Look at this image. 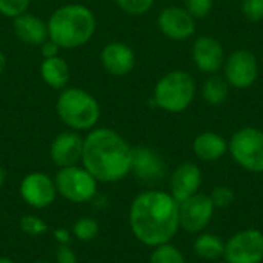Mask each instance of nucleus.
<instances>
[{"label": "nucleus", "mask_w": 263, "mask_h": 263, "mask_svg": "<svg viewBox=\"0 0 263 263\" xmlns=\"http://www.w3.org/2000/svg\"><path fill=\"white\" fill-rule=\"evenodd\" d=\"M129 228L146 247L170 243L180 228L179 203L165 191L140 193L129 208Z\"/></svg>", "instance_id": "obj_1"}, {"label": "nucleus", "mask_w": 263, "mask_h": 263, "mask_svg": "<svg viewBox=\"0 0 263 263\" xmlns=\"http://www.w3.org/2000/svg\"><path fill=\"white\" fill-rule=\"evenodd\" d=\"M80 163L99 183H114L131 173L133 146L111 128H94L83 139Z\"/></svg>", "instance_id": "obj_2"}, {"label": "nucleus", "mask_w": 263, "mask_h": 263, "mask_svg": "<svg viewBox=\"0 0 263 263\" xmlns=\"http://www.w3.org/2000/svg\"><path fill=\"white\" fill-rule=\"evenodd\" d=\"M49 39L60 49H77L96 34L97 18L91 8L82 3H66L54 9L46 20Z\"/></svg>", "instance_id": "obj_3"}, {"label": "nucleus", "mask_w": 263, "mask_h": 263, "mask_svg": "<svg viewBox=\"0 0 263 263\" xmlns=\"http://www.w3.org/2000/svg\"><path fill=\"white\" fill-rule=\"evenodd\" d=\"M55 112L60 122L72 131H91L100 120L99 100L83 88L66 86L59 91L55 100Z\"/></svg>", "instance_id": "obj_4"}, {"label": "nucleus", "mask_w": 263, "mask_h": 263, "mask_svg": "<svg viewBox=\"0 0 263 263\" xmlns=\"http://www.w3.org/2000/svg\"><path fill=\"white\" fill-rule=\"evenodd\" d=\"M196 91L194 77L188 71L174 69L159 79L153 91V102L162 111L179 114L191 106Z\"/></svg>", "instance_id": "obj_5"}, {"label": "nucleus", "mask_w": 263, "mask_h": 263, "mask_svg": "<svg viewBox=\"0 0 263 263\" xmlns=\"http://www.w3.org/2000/svg\"><path fill=\"white\" fill-rule=\"evenodd\" d=\"M54 182L57 194L74 203H86L97 196L99 182L82 165L59 168Z\"/></svg>", "instance_id": "obj_6"}, {"label": "nucleus", "mask_w": 263, "mask_h": 263, "mask_svg": "<svg viewBox=\"0 0 263 263\" xmlns=\"http://www.w3.org/2000/svg\"><path fill=\"white\" fill-rule=\"evenodd\" d=\"M228 151L234 162L251 173H263V131L245 126L236 131L230 142Z\"/></svg>", "instance_id": "obj_7"}, {"label": "nucleus", "mask_w": 263, "mask_h": 263, "mask_svg": "<svg viewBox=\"0 0 263 263\" xmlns=\"http://www.w3.org/2000/svg\"><path fill=\"white\" fill-rule=\"evenodd\" d=\"M223 257L227 263H262L263 233L250 228L234 234L225 243Z\"/></svg>", "instance_id": "obj_8"}, {"label": "nucleus", "mask_w": 263, "mask_h": 263, "mask_svg": "<svg viewBox=\"0 0 263 263\" xmlns=\"http://www.w3.org/2000/svg\"><path fill=\"white\" fill-rule=\"evenodd\" d=\"M225 79L230 86L237 89L251 88L259 77L257 57L248 49H236L225 59L223 63Z\"/></svg>", "instance_id": "obj_9"}, {"label": "nucleus", "mask_w": 263, "mask_h": 263, "mask_svg": "<svg viewBox=\"0 0 263 263\" xmlns=\"http://www.w3.org/2000/svg\"><path fill=\"white\" fill-rule=\"evenodd\" d=\"M20 197L26 205L35 210H43L52 205L57 196L55 182L46 173L34 171L26 174L18 186Z\"/></svg>", "instance_id": "obj_10"}, {"label": "nucleus", "mask_w": 263, "mask_h": 263, "mask_svg": "<svg viewBox=\"0 0 263 263\" xmlns=\"http://www.w3.org/2000/svg\"><path fill=\"white\" fill-rule=\"evenodd\" d=\"M214 205L206 194H194L179 202V225L186 233H200L213 219Z\"/></svg>", "instance_id": "obj_11"}, {"label": "nucleus", "mask_w": 263, "mask_h": 263, "mask_svg": "<svg viewBox=\"0 0 263 263\" xmlns=\"http://www.w3.org/2000/svg\"><path fill=\"white\" fill-rule=\"evenodd\" d=\"M160 32L173 42H186L196 34V18L183 6H166L157 17Z\"/></svg>", "instance_id": "obj_12"}, {"label": "nucleus", "mask_w": 263, "mask_h": 263, "mask_svg": "<svg viewBox=\"0 0 263 263\" xmlns=\"http://www.w3.org/2000/svg\"><path fill=\"white\" fill-rule=\"evenodd\" d=\"M191 57L197 69L203 74H216L223 68L225 63V49L222 43L213 35H200L194 40Z\"/></svg>", "instance_id": "obj_13"}, {"label": "nucleus", "mask_w": 263, "mask_h": 263, "mask_svg": "<svg viewBox=\"0 0 263 263\" xmlns=\"http://www.w3.org/2000/svg\"><path fill=\"white\" fill-rule=\"evenodd\" d=\"M83 136L68 129L57 134L49 145V157L59 168L79 165L83 154Z\"/></svg>", "instance_id": "obj_14"}, {"label": "nucleus", "mask_w": 263, "mask_h": 263, "mask_svg": "<svg viewBox=\"0 0 263 263\" xmlns=\"http://www.w3.org/2000/svg\"><path fill=\"white\" fill-rule=\"evenodd\" d=\"M103 69L112 77H125L136 66V54L133 48L123 42H109L100 51Z\"/></svg>", "instance_id": "obj_15"}, {"label": "nucleus", "mask_w": 263, "mask_h": 263, "mask_svg": "<svg viewBox=\"0 0 263 263\" xmlns=\"http://www.w3.org/2000/svg\"><path fill=\"white\" fill-rule=\"evenodd\" d=\"M131 173L143 182H157L165 174V162L162 156L148 146L133 148Z\"/></svg>", "instance_id": "obj_16"}, {"label": "nucleus", "mask_w": 263, "mask_h": 263, "mask_svg": "<svg viewBox=\"0 0 263 263\" xmlns=\"http://www.w3.org/2000/svg\"><path fill=\"white\" fill-rule=\"evenodd\" d=\"M202 183V173L196 163L185 162L179 165L170 180L171 196L179 203L194 194H197Z\"/></svg>", "instance_id": "obj_17"}, {"label": "nucleus", "mask_w": 263, "mask_h": 263, "mask_svg": "<svg viewBox=\"0 0 263 263\" xmlns=\"http://www.w3.org/2000/svg\"><path fill=\"white\" fill-rule=\"evenodd\" d=\"M12 31L20 42L32 46H40L49 39L48 23L42 17L28 11L12 18Z\"/></svg>", "instance_id": "obj_18"}, {"label": "nucleus", "mask_w": 263, "mask_h": 263, "mask_svg": "<svg viewBox=\"0 0 263 263\" xmlns=\"http://www.w3.org/2000/svg\"><path fill=\"white\" fill-rule=\"evenodd\" d=\"M194 154L205 162H214L222 159L228 151V142L217 133L206 131L199 134L193 142Z\"/></svg>", "instance_id": "obj_19"}, {"label": "nucleus", "mask_w": 263, "mask_h": 263, "mask_svg": "<svg viewBox=\"0 0 263 263\" xmlns=\"http://www.w3.org/2000/svg\"><path fill=\"white\" fill-rule=\"evenodd\" d=\"M40 76L42 80L52 89L62 91L68 86L71 79L69 65L60 55L43 59L40 63Z\"/></svg>", "instance_id": "obj_20"}, {"label": "nucleus", "mask_w": 263, "mask_h": 263, "mask_svg": "<svg viewBox=\"0 0 263 263\" xmlns=\"http://www.w3.org/2000/svg\"><path fill=\"white\" fill-rule=\"evenodd\" d=\"M230 96V83L227 82L225 77L219 76H210L202 86V97L206 103L217 106L227 102Z\"/></svg>", "instance_id": "obj_21"}, {"label": "nucleus", "mask_w": 263, "mask_h": 263, "mask_svg": "<svg viewBox=\"0 0 263 263\" xmlns=\"http://www.w3.org/2000/svg\"><path fill=\"white\" fill-rule=\"evenodd\" d=\"M225 243L219 236L202 234L194 242V253L205 260H217L223 256Z\"/></svg>", "instance_id": "obj_22"}, {"label": "nucleus", "mask_w": 263, "mask_h": 263, "mask_svg": "<svg viewBox=\"0 0 263 263\" xmlns=\"http://www.w3.org/2000/svg\"><path fill=\"white\" fill-rule=\"evenodd\" d=\"M149 263H185L183 254L171 243H163L154 248Z\"/></svg>", "instance_id": "obj_23"}, {"label": "nucleus", "mask_w": 263, "mask_h": 263, "mask_svg": "<svg viewBox=\"0 0 263 263\" xmlns=\"http://www.w3.org/2000/svg\"><path fill=\"white\" fill-rule=\"evenodd\" d=\"M99 222L92 217H82L72 225V234L82 242H91L99 234Z\"/></svg>", "instance_id": "obj_24"}, {"label": "nucleus", "mask_w": 263, "mask_h": 263, "mask_svg": "<svg viewBox=\"0 0 263 263\" xmlns=\"http://www.w3.org/2000/svg\"><path fill=\"white\" fill-rule=\"evenodd\" d=\"M116 5L128 15H145L154 6V0H116Z\"/></svg>", "instance_id": "obj_25"}, {"label": "nucleus", "mask_w": 263, "mask_h": 263, "mask_svg": "<svg viewBox=\"0 0 263 263\" xmlns=\"http://www.w3.org/2000/svg\"><path fill=\"white\" fill-rule=\"evenodd\" d=\"M20 230L28 236H42L48 231V225L37 216L28 214L20 219Z\"/></svg>", "instance_id": "obj_26"}, {"label": "nucleus", "mask_w": 263, "mask_h": 263, "mask_svg": "<svg viewBox=\"0 0 263 263\" xmlns=\"http://www.w3.org/2000/svg\"><path fill=\"white\" fill-rule=\"evenodd\" d=\"M214 0H183V8L194 18H205L213 11Z\"/></svg>", "instance_id": "obj_27"}, {"label": "nucleus", "mask_w": 263, "mask_h": 263, "mask_svg": "<svg viewBox=\"0 0 263 263\" xmlns=\"http://www.w3.org/2000/svg\"><path fill=\"white\" fill-rule=\"evenodd\" d=\"M31 0H0V14L8 18H14L28 11Z\"/></svg>", "instance_id": "obj_28"}, {"label": "nucleus", "mask_w": 263, "mask_h": 263, "mask_svg": "<svg viewBox=\"0 0 263 263\" xmlns=\"http://www.w3.org/2000/svg\"><path fill=\"white\" fill-rule=\"evenodd\" d=\"M240 11L250 22L263 20V0H240Z\"/></svg>", "instance_id": "obj_29"}, {"label": "nucleus", "mask_w": 263, "mask_h": 263, "mask_svg": "<svg viewBox=\"0 0 263 263\" xmlns=\"http://www.w3.org/2000/svg\"><path fill=\"white\" fill-rule=\"evenodd\" d=\"M210 199L214 208H228L234 202V191L228 186H216L211 191Z\"/></svg>", "instance_id": "obj_30"}, {"label": "nucleus", "mask_w": 263, "mask_h": 263, "mask_svg": "<svg viewBox=\"0 0 263 263\" xmlns=\"http://www.w3.org/2000/svg\"><path fill=\"white\" fill-rule=\"evenodd\" d=\"M55 263H77V257L69 245H59L55 250Z\"/></svg>", "instance_id": "obj_31"}, {"label": "nucleus", "mask_w": 263, "mask_h": 263, "mask_svg": "<svg viewBox=\"0 0 263 263\" xmlns=\"http://www.w3.org/2000/svg\"><path fill=\"white\" fill-rule=\"evenodd\" d=\"M59 51H60V46L55 42H52L51 39H48L46 42H43L40 45V52H42L43 59L55 57V55H59Z\"/></svg>", "instance_id": "obj_32"}, {"label": "nucleus", "mask_w": 263, "mask_h": 263, "mask_svg": "<svg viewBox=\"0 0 263 263\" xmlns=\"http://www.w3.org/2000/svg\"><path fill=\"white\" fill-rule=\"evenodd\" d=\"M52 236L54 239L59 242V245H68L69 240H71V233L65 228H57L52 231Z\"/></svg>", "instance_id": "obj_33"}, {"label": "nucleus", "mask_w": 263, "mask_h": 263, "mask_svg": "<svg viewBox=\"0 0 263 263\" xmlns=\"http://www.w3.org/2000/svg\"><path fill=\"white\" fill-rule=\"evenodd\" d=\"M5 68H6V55H5L3 51L0 49V76L5 72Z\"/></svg>", "instance_id": "obj_34"}, {"label": "nucleus", "mask_w": 263, "mask_h": 263, "mask_svg": "<svg viewBox=\"0 0 263 263\" xmlns=\"http://www.w3.org/2000/svg\"><path fill=\"white\" fill-rule=\"evenodd\" d=\"M5 180H6V173H5V170H3V168L0 166V188L3 186Z\"/></svg>", "instance_id": "obj_35"}, {"label": "nucleus", "mask_w": 263, "mask_h": 263, "mask_svg": "<svg viewBox=\"0 0 263 263\" xmlns=\"http://www.w3.org/2000/svg\"><path fill=\"white\" fill-rule=\"evenodd\" d=\"M0 263H14L11 259H6V257H0Z\"/></svg>", "instance_id": "obj_36"}, {"label": "nucleus", "mask_w": 263, "mask_h": 263, "mask_svg": "<svg viewBox=\"0 0 263 263\" xmlns=\"http://www.w3.org/2000/svg\"><path fill=\"white\" fill-rule=\"evenodd\" d=\"M32 263H49V262H32Z\"/></svg>", "instance_id": "obj_37"}, {"label": "nucleus", "mask_w": 263, "mask_h": 263, "mask_svg": "<svg viewBox=\"0 0 263 263\" xmlns=\"http://www.w3.org/2000/svg\"><path fill=\"white\" fill-rule=\"evenodd\" d=\"M216 263H227V262H216Z\"/></svg>", "instance_id": "obj_38"}]
</instances>
